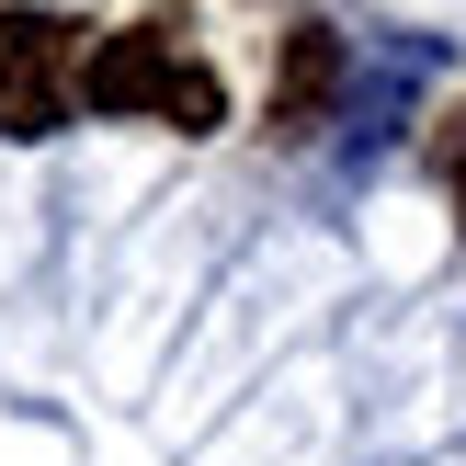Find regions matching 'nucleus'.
<instances>
[{
    "label": "nucleus",
    "mask_w": 466,
    "mask_h": 466,
    "mask_svg": "<svg viewBox=\"0 0 466 466\" xmlns=\"http://www.w3.org/2000/svg\"><path fill=\"white\" fill-rule=\"evenodd\" d=\"M80 103L91 114H171L182 137H205L228 114V91H217V68L205 57H182L159 23H126V35H103L80 57Z\"/></svg>",
    "instance_id": "obj_1"
},
{
    "label": "nucleus",
    "mask_w": 466,
    "mask_h": 466,
    "mask_svg": "<svg viewBox=\"0 0 466 466\" xmlns=\"http://www.w3.org/2000/svg\"><path fill=\"white\" fill-rule=\"evenodd\" d=\"M68 103H80V80H68V23H46V12L0 23V137H46Z\"/></svg>",
    "instance_id": "obj_2"
},
{
    "label": "nucleus",
    "mask_w": 466,
    "mask_h": 466,
    "mask_svg": "<svg viewBox=\"0 0 466 466\" xmlns=\"http://www.w3.org/2000/svg\"><path fill=\"white\" fill-rule=\"evenodd\" d=\"M330 80H341V46H330V23H296V46H285V80H273V126H319V103H330Z\"/></svg>",
    "instance_id": "obj_3"
},
{
    "label": "nucleus",
    "mask_w": 466,
    "mask_h": 466,
    "mask_svg": "<svg viewBox=\"0 0 466 466\" xmlns=\"http://www.w3.org/2000/svg\"><path fill=\"white\" fill-rule=\"evenodd\" d=\"M455 205H466V159H455Z\"/></svg>",
    "instance_id": "obj_4"
}]
</instances>
